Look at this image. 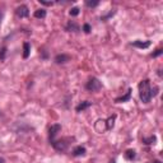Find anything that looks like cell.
Instances as JSON below:
<instances>
[{"label": "cell", "instance_id": "cell-9", "mask_svg": "<svg viewBox=\"0 0 163 163\" xmlns=\"http://www.w3.org/2000/svg\"><path fill=\"white\" fill-rule=\"evenodd\" d=\"M66 29L69 31V32H78V31H79V26L76 24L74 21H70L66 24Z\"/></svg>", "mask_w": 163, "mask_h": 163}, {"label": "cell", "instance_id": "cell-12", "mask_svg": "<svg viewBox=\"0 0 163 163\" xmlns=\"http://www.w3.org/2000/svg\"><path fill=\"white\" fill-rule=\"evenodd\" d=\"M29 52H31V46L28 42H24V44H23V57L27 59V57L29 56Z\"/></svg>", "mask_w": 163, "mask_h": 163}, {"label": "cell", "instance_id": "cell-14", "mask_svg": "<svg viewBox=\"0 0 163 163\" xmlns=\"http://www.w3.org/2000/svg\"><path fill=\"white\" fill-rule=\"evenodd\" d=\"M135 157H137V153H135V150H134V149H129V150H126V153H125V158H126L127 161H133Z\"/></svg>", "mask_w": 163, "mask_h": 163}, {"label": "cell", "instance_id": "cell-10", "mask_svg": "<svg viewBox=\"0 0 163 163\" xmlns=\"http://www.w3.org/2000/svg\"><path fill=\"white\" fill-rule=\"evenodd\" d=\"M73 154H74L75 157L84 156V154H85V148H84V147H82V145H79V147H75V148H74V150H73Z\"/></svg>", "mask_w": 163, "mask_h": 163}, {"label": "cell", "instance_id": "cell-20", "mask_svg": "<svg viewBox=\"0 0 163 163\" xmlns=\"http://www.w3.org/2000/svg\"><path fill=\"white\" fill-rule=\"evenodd\" d=\"M5 54H6V49L3 47L1 50H0V60H1V61L5 59Z\"/></svg>", "mask_w": 163, "mask_h": 163}, {"label": "cell", "instance_id": "cell-11", "mask_svg": "<svg viewBox=\"0 0 163 163\" xmlns=\"http://www.w3.org/2000/svg\"><path fill=\"white\" fill-rule=\"evenodd\" d=\"M91 102H88V101H85V102H82L80 104H78V106H76V112H82V111H84V110H87L88 107H91Z\"/></svg>", "mask_w": 163, "mask_h": 163}, {"label": "cell", "instance_id": "cell-2", "mask_svg": "<svg viewBox=\"0 0 163 163\" xmlns=\"http://www.w3.org/2000/svg\"><path fill=\"white\" fill-rule=\"evenodd\" d=\"M85 88L91 92H98L101 88H102V83L97 79V78H92L88 80V83L85 84Z\"/></svg>", "mask_w": 163, "mask_h": 163}, {"label": "cell", "instance_id": "cell-3", "mask_svg": "<svg viewBox=\"0 0 163 163\" xmlns=\"http://www.w3.org/2000/svg\"><path fill=\"white\" fill-rule=\"evenodd\" d=\"M69 139H61V140H52V147L59 152H65L69 147V143H66Z\"/></svg>", "mask_w": 163, "mask_h": 163}, {"label": "cell", "instance_id": "cell-17", "mask_svg": "<svg viewBox=\"0 0 163 163\" xmlns=\"http://www.w3.org/2000/svg\"><path fill=\"white\" fill-rule=\"evenodd\" d=\"M156 140H157L156 137H149V138H144V139H143V143L147 144V145H149V144H154Z\"/></svg>", "mask_w": 163, "mask_h": 163}, {"label": "cell", "instance_id": "cell-13", "mask_svg": "<svg viewBox=\"0 0 163 163\" xmlns=\"http://www.w3.org/2000/svg\"><path fill=\"white\" fill-rule=\"evenodd\" d=\"M130 97H131V89H129V91L126 92L125 96L120 97V98H116V102H117V103H120V102H126V101L130 99Z\"/></svg>", "mask_w": 163, "mask_h": 163}, {"label": "cell", "instance_id": "cell-26", "mask_svg": "<svg viewBox=\"0 0 163 163\" xmlns=\"http://www.w3.org/2000/svg\"><path fill=\"white\" fill-rule=\"evenodd\" d=\"M110 163H115V161H111V162H110Z\"/></svg>", "mask_w": 163, "mask_h": 163}, {"label": "cell", "instance_id": "cell-19", "mask_svg": "<svg viewBox=\"0 0 163 163\" xmlns=\"http://www.w3.org/2000/svg\"><path fill=\"white\" fill-rule=\"evenodd\" d=\"M85 4H87V6H89V8H94V6H97L99 4V1H92V0H87V1H85Z\"/></svg>", "mask_w": 163, "mask_h": 163}, {"label": "cell", "instance_id": "cell-21", "mask_svg": "<svg viewBox=\"0 0 163 163\" xmlns=\"http://www.w3.org/2000/svg\"><path fill=\"white\" fill-rule=\"evenodd\" d=\"M83 31L85 33H89V32H91V26H89L88 23H85V24L83 26Z\"/></svg>", "mask_w": 163, "mask_h": 163}, {"label": "cell", "instance_id": "cell-25", "mask_svg": "<svg viewBox=\"0 0 163 163\" xmlns=\"http://www.w3.org/2000/svg\"><path fill=\"white\" fill-rule=\"evenodd\" d=\"M0 163H5V161H4L3 158H0Z\"/></svg>", "mask_w": 163, "mask_h": 163}, {"label": "cell", "instance_id": "cell-7", "mask_svg": "<svg viewBox=\"0 0 163 163\" xmlns=\"http://www.w3.org/2000/svg\"><path fill=\"white\" fill-rule=\"evenodd\" d=\"M69 60H70V56L66 55V54H60V55H57L55 57L56 64H65V63H68Z\"/></svg>", "mask_w": 163, "mask_h": 163}, {"label": "cell", "instance_id": "cell-23", "mask_svg": "<svg viewBox=\"0 0 163 163\" xmlns=\"http://www.w3.org/2000/svg\"><path fill=\"white\" fill-rule=\"evenodd\" d=\"M162 52H163V50H162V49H158L156 52H154V54H152V56H153V57H157V56L162 55Z\"/></svg>", "mask_w": 163, "mask_h": 163}, {"label": "cell", "instance_id": "cell-1", "mask_svg": "<svg viewBox=\"0 0 163 163\" xmlns=\"http://www.w3.org/2000/svg\"><path fill=\"white\" fill-rule=\"evenodd\" d=\"M139 96H140L142 102L148 103L150 102V98H152V89H150V84L149 80H142L139 83Z\"/></svg>", "mask_w": 163, "mask_h": 163}, {"label": "cell", "instance_id": "cell-16", "mask_svg": "<svg viewBox=\"0 0 163 163\" xmlns=\"http://www.w3.org/2000/svg\"><path fill=\"white\" fill-rule=\"evenodd\" d=\"M115 119H116V116H111V117H108V120L106 121V126H107V130H110L114 127V124H115Z\"/></svg>", "mask_w": 163, "mask_h": 163}, {"label": "cell", "instance_id": "cell-18", "mask_svg": "<svg viewBox=\"0 0 163 163\" xmlns=\"http://www.w3.org/2000/svg\"><path fill=\"white\" fill-rule=\"evenodd\" d=\"M69 14H70L71 17H76V15L79 14V8H76V6L71 8V9H70V11H69Z\"/></svg>", "mask_w": 163, "mask_h": 163}, {"label": "cell", "instance_id": "cell-8", "mask_svg": "<svg viewBox=\"0 0 163 163\" xmlns=\"http://www.w3.org/2000/svg\"><path fill=\"white\" fill-rule=\"evenodd\" d=\"M135 47H139V49H148L150 46V41H135L131 44Z\"/></svg>", "mask_w": 163, "mask_h": 163}, {"label": "cell", "instance_id": "cell-5", "mask_svg": "<svg viewBox=\"0 0 163 163\" xmlns=\"http://www.w3.org/2000/svg\"><path fill=\"white\" fill-rule=\"evenodd\" d=\"M60 131H61V125H59V124H55V125H52V126L49 129L50 139H51V140H54V138H55L56 135L60 133Z\"/></svg>", "mask_w": 163, "mask_h": 163}, {"label": "cell", "instance_id": "cell-24", "mask_svg": "<svg viewBox=\"0 0 163 163\" xmlns=\"http://www.w3.org/2000/svg\"><path fill=\"white\" fill-rule=\"evenodd\" d=\"M3 15H4V13H3V10H0V22H1V19H3Z\"/></svg>", "mask_w": 163, "mask_h": 163}, {"label": "cell", "instance_id": "cell-22", "mask_svg": "<svg viewBox=\"0 0 163 163\" xmlns=\"http://www.w3.org/2000/svg\"><path fill=\"white\" fill-rule=\"evenodd\" d=\"M40 3L42 4V5H47V6L54 5V1H45V0H40Z\"/></svg>", "mask_w": 163, "mask_h": 163}, {"label": "cell", "instance_id": "cell-4", "mask_svg": "<svg viewBox=\"0 0 163 163\" xmlns=\"http://www.w3.org/2000/svg\"><path fill=\"white\" fill-rule=\"evenodd\" d=\"M15 14H17L19 18H26V17H28V14H29L28 6H26V5L18 6L17 9H15Z\"/></svg>", "mask_w": 163, "mask_h": 163}, {"label": "cell", "instance_id": "cell-15", "mask_svg": "<svg viewBox=\"0 0 163 163\" xmlns=\"http://www.w3.org/2000/svg\"><path fill=\"white\" fill-rule=\"evenodd\" d=\"M34 18H38V19H42L46 17V10L45 9H37L36 11H34Z\"/></svg>", "mask_w": 163, "mask_h": 163}, {"label": "cell", "instance_id": "cell-6", "mask_svg": "<svg viewBox=\"0 0 163 163\" xmlns=\"http://www.w3.org/2000/svg\"><path fill=\"white\" fill-rule=\"evenodd\" d=\"M96 130L98 131V133H104V131L107 130V126H106V121L104 120H98V121L96 122Z\"/></svg>", "mask_w": 163, "mask_h": 163}]
</instances>
